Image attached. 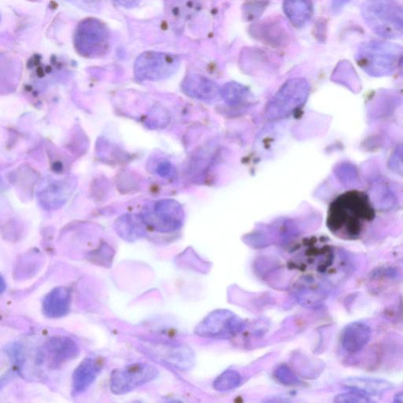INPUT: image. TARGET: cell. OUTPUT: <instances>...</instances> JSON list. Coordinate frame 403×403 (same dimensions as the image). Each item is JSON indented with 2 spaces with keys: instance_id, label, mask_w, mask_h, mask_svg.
<instances>
[{
  "instance_id": "6da1fadb",
  "label": "cell",
  "mask_w": 403,
  "mask_h": 403,
  "mask_svg": "<svg viewBox=\"0 0 403 403\" xmlns=\"http://www.w3.org/2000/svg\"><path fill=\"white\" fill-rule=\"evenodd\" d=\"M375 217V206L368 195L363 192H347L330 205L327 227L340 238L355 240Z\"/></svg>"
},
{
  "instance_id": "7a4b0ae2",
  "label": "cell",
  "mask_w": 403,
  "mask_h": 403,
  "mask_svg": "<svg viewBox=\"0 0 403 403\" xmlns=\"http://www.w3.org/2000/svg\"><path fill=\"white\" fill-rule=\"evenodd\" d=\"M363 15L372 31L382 37L403 35V7L393 0H370L363 6Z\"/></svg>"
},
{
  "instance_id": "3957f363",
  "label": "cell",
  "mask_w": 403,
  "mask_h": 403,
  "mask_svg": "<svg viewBox=\"0 0 403 403\" xmlns=\"http://www.w3.org/2000/svg\"><path fill=\"white\" fill-rule=\"evenodd\" d=\"M311 86L304 79H290L266 106L265 115L270 121H277L292 116L306 103Z\"/></svg>"
},
{
  "instance_id": "277c9868",
  "label": "cell",
  "mask_w": 403,
  "mask_h": 403,
  "mask_svg": "<svg viewBox=\"0 0 403 403\" xmlns=\"http://www.w3.org/2000/svg\"><path fill=\"white\" fill-rule=\"evenodd\" d=\"M402 59L403 51L400 47L384 42L366 44L358 56L359 66L375 76L392 74L400 66Z\"/></svg>"
},
{
  "instance_id": "5b68a950",
  "label": "cell",
  "mask_w": 403,
  "mask_h": 403,
  "mask_svg": "<svg viewBox=\"0 0 403 403\" xmlns=\"http://www.w3.org/2000/svg\"><path fill=\"white\" fill-rule=\"evenodd\" d=\"M75 49L82 56L97 58L108 52L110 46V33L102 22L96 19L82 21L76 28Z\"/></svg>"
},
{
  "instance_id": "8992f818",
  "label": "cell",
  "mask_w": 403,
  "mask_h": 403,
  "mask_svg": "<svg viewBox=\"0 0 403 403\" xmlns=\"http://www.w3.org/2000/svg\"><path fill=\"white\" fill-rule=\"evenodd\" d=\"M158 370L148 363H138L112 372L110 388L115 395H124L149 383L158 377Z\"/></svg>"
},
{
  "instance_id": "52a82bcc",
  "label": "cell",
  "mask_w": 403,
  "mask_h": 403,
  "mask_svg": "<svg viewBox=\"0 0 403 403\" xmlns=\"http://www.w3.org/2000/svg\"><path fill=\"white\" fill-rule=\"evenodd\" d=\"M180 58L167 53L147 51L135 64V75L141 79L160 80L169 78L180 66Z\"/></svg>"
},
{
  "instance_id": "ba28073f",
  "label": "cell",
  "mask_w": 403,
  "mask_h": 403,
  "mask_svg": "<svg viewBox=\"0 0 403 403\" xmlns=\"http://www.w3.org/2000/svg\"><path fill=\"white\" fill-rule=\"evenodd\" d=\"M245 322L228 310L213 311L195 328V334L212 339H228L240 333Z\"/></svg>"
},
{
  "instance_id": "9c48e42d",
  "label": "cell",
  "mask_w": 403,
  "mask_h": 403,
  "mask_svg": "<svg viewBox=\"0 0 403 403\" xmlns=\"http://www.w3.org/2000/svg\"><path fill=\"white\" fill-rule=\"evenodd\" d=\"M44 351L50 368L57 369L79 356L80 348L76 343L66 336L52 337L44 345Z\"/></svg>"
},
{
  "instance_id": "30bf717a",
  "label": "cell",
  "mask_w": 403,
  "mask_h": 403,
  "mask_svg": "<svg viewBox=\"0 0 403 403\" xmlns=\"http://www.w3.org/2000/svg\"><path fill=\"white\" fill-rule=\"evenodd\" d=\"M182 88L188 97L204 102H215L222 98V88L199 74L188 75L182 83Z\"/></svg>"
},
{
  "instance_id": "8fae6325",
  "label": "cell",
  "mask_w": 403,
  "mask_h": 403,
  "mask_svg": "<svg viewBox=\"0 0 403 403\" xmlns=\"http://www.w3.org/2000/svg\"><path fill=\"white\" fill-rule=\"evenodd\" d=\"M185 213L181 206L174 200L163 202L158 206L156 216L149 223L159 232H173L181 228Z\"/></svg>"
},
{
  "instance_id": "7c38bea8",
  "label": "cell",
  "mask_w": 403,
  "mask_h": 403,
  "mask_svg": "<svg viewBox=\"0 0 403 403\" xmlns=\"http://www.w3.org/2000/svg\"><path fill=\"white\" fill-rule=\"evenodd\" d=\"M103 363L99 359L88 357L76 367L72 381V392L78 395L86 392L103 369Z\"/></svg>"
},
{
  "instance_id": "4fadbf2b",
  "label": "cell",
  "mask_w": 403,
  "mask_h": 403,
  "mask_svg": "<svg viewBox=\"0 0 403 403\" xmlns=\"http://www.w3.org/2000/svg\"><path fill=\"white\" fill-rule=\"evenodd\" d=\"M371 335L368 324L361 322L349 324L342 331L341 345L348 353H358L368 345Z\"/></svg>"
},
{
  "instance_id": "5bb4252c",
  "label": "cell",
  "mask_w": 403,
  "mask_h": 403,
  "mask_svg": "<svg viewBox=\"0 0 403 403\" xmlns=\"http://www.w3.org/2000/svg\"><path fill=\"white\" fill-rule=\"evenodd\" d=\"M71 291L67 287H58L46 295L43 300V313L49 318L67 315L70 310Z\"/></svg>"
},
{
  "instance_id": "9a60e30c",
  "label": "cell",
  "mask_w": 403,
  "mask_h": 403,
  "mask_svg": "<svg viewBox=\"0 0 403 403\" xmlns=\"http://www.w3.org/2000/svg\"><path fill=\"white\" fill-rule=\"evenodd\" d=\"M341 384L366 395H380L393 388V384L387 381L371 377H351L345 379Z\"/></svg>"
},
{
  "instance_id": "2e32d148",
  "label": "cell",
  "mask_w": 403,
  "mask_h": 403,
  "mask_svg": "<svg viewBox=\"0 0 403 403\" xmlns=\"http://www.w3.org/2000/svg\"><path fill=\"white\" fill-rule=\"evenodd\" d=\"M283 10L294 26H304L313 15L312 0H284Z\"/></svg>"
},
{
  "instance_id": "e0dca14e",
  "label": "cell",
  "mask_w": 403,
  "mask_h": 403,
  "mask_svg": "<svg viewBox=\"0 0 403 403\" xmlns=\"http://www.w3.org/2000/svg\"><path fill=\"white\" fill-rule=\"evenodd\" d=\"M373 206L381 211L393 209L396 204L394 192L386 183L378 181L371 186V199Z\"/></svg>"
},
{
  "instance_id": "ac0fdd59",
  "label": "cell",
  "mask_w": 403,
  "mask_h": 403,
  "mask_svg": "<svg viewBox=\"0 0 403 403\" xmlns=\"http://www.w3.org/2000/svg\"><path fill=\"white\" fill-rule=\"evenodd\" d=\"M250 97V91L245 85L229 82L222 88V98L229 105H240Z\"/></svg>"
},
{
  "instance_id": "d6986e66",
  "label": "cell",
  "mask_w": 403,
  "mask_h": 403,
  "mask_svg": "<svg viewBox=\"0 0 403 403\" xmlns=\"http://www.w3.org/2000/svg\"><path fill=\"white\" fill-rule=\"evenodd\" d=\"M241 382V376L235 370H227L222 373L213 382V387L219 392H225L238 387Z\"/></svg>"
},
{
  "instance_id": "ffe728a7",
  "label": "cell",
  "mask_w": 403,
  "mask_h": 403,
  "mask_svg": "<svg viewBox=\"0 0 403 403\" xmlns=\"http://www.w3.org/2000/svg\"><path fill=\"white\" fill-rule=\"evenodd\" d=\"M335 173L338 179L346 186L352 185L359 180L358 170L351 163L340 164L336 167Z\"/></svg>"
},
{
  "instance_id": "44dd1931",
  "label": "cell",
  "mask_w": 403,
  "mask_h": 403,
  "mask_svg": "<svg viewBox=\"0 0 403 403\" xmlns=\"http://www.w3.org/2000/svg\"><path fill=\"white\" fill-rule=\"evenodd\" d=\"M334 402L338 403H370L372 401L366 395L352 390V392L337 395Z\"/></svg>"
},
{
  "instance_id": "7402d4cb",
  "label": "cell",
  "mask_w": 403,
  "mask_h": 403,
  "mask_svg": "<svg viewBox=\"0 0 403 403\" xmlns=\"http://www.w3.org/2000/svg\"><path fill=\"white\" fill-rule=\"evenodd\" d=\"M388 165L394 173L403 176V144L395 148L389 159Z\"/></svg>"
},
{
  "instance_id": "603a6c76",
  "label": "cell",
  "mask_w": 403,
  "mask_h": 403,
  "mask_svg": "<svg viewBox=\"0 0 403 403\" xmlns=\"http://www.w3.org/2000/svg\"><path fill=\"white\" fill-rule=\"evenodd\" d=\"M277 379L283 384H295L296 382L295 377H293V373L290 371L288 367L281 366L276 371Z\"/></svg>"
},
{
  "instance_id": "cb8c5ba5",
  "label": "cell",
  "mask_w": 403,
  "mask_h": 403,
  "mask_svg": "<svg viewBox=\"0 0 403 403\" xmlns=\"http://www.w3.org/2000/svg\"><path fill=\"white\" fill-rule=\"evenodd\" d=\"M67 1L79 6L81 8H88L94 7V5H97L99 0H67Z\"/></svg>"
},
{
  "instance_id": "d4e9b609",
  "label": "cell",
  "mask_w": 403,
  "mask_h": 403,
  "mask_svg": "<svg viewBox=\"0 0 403 403\" xmlns=\"http://www.w3.org/2000/svg\"><path fill=\"white\" fill-rule=\"evenodd\" d=\"M113 1L123 6L124 8H133L138 4L140 0H113Z\"/></svg>"
},
{
  "instance_id": "484cf974",
  "label": "cell",
  "mask_w": 403,
  "mask_h": 403,
  "mask_svg": "<svg viewBox=\"0 0 403 403\" xmlns=\"http://www.w3.org/2000/svg\"><path fill=\"white\" fill-rule=\"evenodd\" d=\"M395 402L403 403V392L396 394L394 399Z\"/></svg>"
},
{
  "instance_id": "4316f807",
  "label": "cell",
  "mask_w": 403,
  "mask_h": 403,
  "mask_svg": "<svg viewBox=\"0 0 403 403\" xmlns=\"http://www.w3.org/2000/svg\"><path fill=\"white\" fill-rule=\"evenodd\" d=\"M3 286H4V282H3V278L2 277V290H1V291H2V293H3V291H4V288H3Z\"/></svg>"
}]
</instances>
